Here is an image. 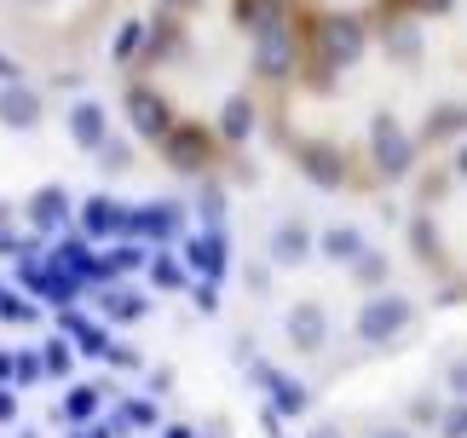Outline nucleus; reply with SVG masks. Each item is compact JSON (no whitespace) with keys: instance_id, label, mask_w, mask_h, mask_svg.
<instances>
[{"instance_id":"obj_3","label":"nucleus","mask_w":467,"mask_h":438,"mask_svg":"<svg viewBox=\"0 0 467 438\" xmlns=\"http://www.w3.org/2000/svg\"><path fill=\"white\" fill-rule=\"evenodd\" d=\"M410 248L444 300H467V139L444 144L416 168Z\"/></svg>"},{"instance_id":"obj_2","label":"nucleus","mask_w":467,"mask_h":438,"mask_svg":"<svg viewBox=\"0 0 467 438\" xmlns=\"http://www.w3.org/2000/svg\"><path fill=\"white\" fill-rule=\"evenodd\" d=\"M312 0H156L128 58L139 133L185 168H213L265 127L306 41Z\"/></svg>"},{"instance_id":"obj_1","label":"nucleus","mask_w":467,"mask_h":438,"mask_svg":"<svg viewBox=\"0 0 467 438\" xmlns=\"http://www.w3.org/2000/svg\"><path fill=\"white\" fill-rule=\"evenodd\" d=\"M265 133L340 191L392 185L467 139V0H312Z\"/></svg>"},{"instance_id":"obj_4","label":"nucleus","mask_w":467,"mask_h":438,"mask_svg":"<svg viewBox=\"0 0 467 438\" xmlns=\"http://www.w3.org/2000/svg\"><path fill=\"white\" fill-rule=\"evenodd\" d=\"M116 0H0V41L35 64L81 58L110 24Z\"/></svg>"}]
</instances>
